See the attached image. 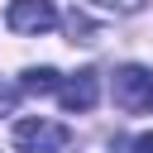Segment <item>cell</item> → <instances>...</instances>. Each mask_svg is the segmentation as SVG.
<instances>
[{"label":"cell","mask_w":153,"mask_h":153,"mask_svg":"<svg viewBox=\"0 0 153 153\" xmlns=\"http://www.w3.org/2000/svg\"><path fill=\"white\" fill-rule=\"evenodd\" d=\"M62 24H67V33H72V43H91V33H96V29H91V19H86L81 10H72V14L62 19Z\"/></svg>","instance_id":"obj_6"},{"label":"cell","mask_w":153,"mask_h":153,"mask_svg":"<svg viewBox=\"0 0 153 153\" xmlns=\"http://www.w3.org/2000/svg\"><path fill=\"white\" fill-rule=\"evenodd\" d=\"M134 153H153V134H139L134 139Z\"/></svg>","instance_id":"obj_8"},{"label":"cell","mask_w":153,"mask_h":153,"mask_svg":"<svg viewBox=\"0 0 153 153\" xmlns=\"http://www.w3.org/2000/svg\"><path fill=\"white\" fill-rule=\"evenodd\" d=\"M57 86H62V76H57L53 67H29L24 81H19V91H29V96H53Z\"/></svg>","instance_id":"obj_5"},{"label":"cell","mask_w":153,"mask_h":153,"mask_svg":"<svg viewBox=\"0 0 153 153\" xmlns=\"http://www.w3.org/2000/svg\"><path fill=\"white\" fill-rule=\"evenodd\" d=\"M14 100H19V91L14 86H0V110H14Z\"/></svg>","instance_id":"obj_7"},{"label":"cell","mask_w":153,"mask_h":153,"mask_svg":"<svg viewBox=\"0 0 153 153\" xmlns=\"http://www.w3.org/2000/svg\"><path fill=\"white\" fill-rule=\"evenodd\" d=\"M57 100H62V110H72V115H86V110L100 100V76H96L91 67H81L76 76H67V81L57 86Z\"/></svg>","instance_id":"obj_4"},{"label":"cell","mask_w":153,"mask_h":153,"mask_svg":"<svg viewBox=\"0 0 153 153\" xmlns=\"http://www.w3.org/2000/svg\"><path fill=\"white\" fill-rule=\"evenodd\" d=\"M67 143H72L67 124H53V120H19L14 124V148L19 153H62Z\"/></svg>","instance_id":"obj_1"},{"label":"cell","mask_w":153,"mask_h":153,"mask_svg":"<svg viewBox=\"0 0 153 153\" xmlns=\"http://www.w3.org/2000/svg\"><path fill=\"white\" fill-rule=\"evenodd\" d=\"M57 10L53 5H43V0H14L10 10H5V24L14 29V33H48V29H57Z\"/></svg>","instance_id":"obj_3"},{"label":"cell","mask_w":153,"mask_h":153,"mask_svg":"<svg viewBox=\"0 0 153 153\" xmlns=\"http://www.w3.org/2000/svg\"><path fill=\"white\" fill-rule=\"evenodd\" d=\"M115 105H120V110H129V115L153 110V72H148V67H139V62L120 67V72H115Z\"/></svg>","instance_id":"obj_2"}]
</instances>
